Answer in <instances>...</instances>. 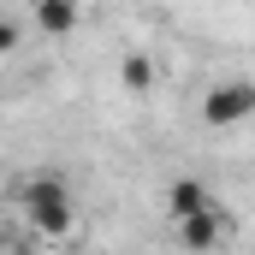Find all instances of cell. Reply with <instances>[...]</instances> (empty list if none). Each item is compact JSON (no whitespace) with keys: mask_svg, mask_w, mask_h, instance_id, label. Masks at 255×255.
<instances>
[{"mask_svg":"<svg viewBox=\"0 0 255 255\" xmlns=\"http://www.w3.org/2000/svg\"><path fill=\"white\" fill-rule=\"evenodd\" d=\"M166 208H172V220H190V214H208V208H214V190H208L202 178H178V184L166 190Z\"/></svg>","mask_w":255,"mask_h":255,"instance_id":"obj_4","label":"cell"},{"mask_svg":"<svg viewBox=\"0 0 255 255\" xmlns=\"http://www.w3.org/2000/svg\"><path fill=\"white\" fill-rule=\"evenodd\" d=\"M119 83H125V95H148L154 89V60L148 54H125L119 60Z\"/></svg>","mask_w":255,"mask_h":255,"instance_id":"obj_6","label":"cell"},{"mask_svg":"<svg viewBox=\"0 0 255 255\" xmlns=\"http://www.w3.org/2000/svg\"><path fill=\"white\" fill-rule=\"evenodd\" d=\"M18 30H24L18 12H0V48H18Z\"/></svg>","mask_w":255,"mask_h":255,"instance_id":"obj_7","label":"cell"},{"mask_svg":"<svg viewBox=\"0 0 255 255\" xmlns=\"http://www.w3.org/2000/svg\"><path fill=\"white\" fill-rule=\"evenodd\" d=\"M77 18H83V12H77L71 0H36V6H30V24H36L42 36H65V30H77Z\"/></svg>","mask_w":255,"mask_h":255,"instance_id":"obj_5","label":"cell"},{"mask_svg":"<svg viewBox=\"0 0 255 255\" xmlns=\"http://www.w3.org/2000/svg\"><path fill=\"white\" fill-rule=\"evenodd\" d=\"M226 238H232V214H226L220 202H214L208 214H190V220H178V244H184V250H196V255H214Z\"/></svg>","mask_w":255,"mask_h":255,"instance_id":"obj_3","label":"cell"},{"mask_svg":"<svg viewBox=\"0 0 255 255\" xmlns=\"http://www.w3.org/2000/svg\"><path fill=\"white\" fill-rule=\"evenodd\" d=\"M244 119H255V77H226V83H214L202 95V125L232 130Z\"/></svg>","mask_w":255,"mask_h":255,"instance_id":"obj_2","label":"cell"},{"mask_svg":"<svg viewBox=\"0 0 255 255\" xmlns=\"http://www.w3.org/2000/svg\"><path fill=\"white\" fill-rule=\"evenodd\" d=\"M18 202H24V220L36 226V238H65L71 232V190H65L60 178H30L24 190H18Z\"/></svg>","mask_w":255,"mask_h":255,"instance_id":"obj_1","label":"cell"}]
</instances>
